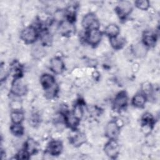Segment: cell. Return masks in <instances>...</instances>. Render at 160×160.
<instances>
[{
	"instance_id": "6da1fadb",
	"label": "cell",
	"mask_w": 160,
	"mask_h": 160,
	"mask_svg": "<svg viewBox=\"0 0 160 160\" xmlns=\"http://www.w3.org/2000/svg\"><path fill=\"white\" fill-rule=\"evenodd\" d=\"M41 83L46 91V94L50 98L56 94L57 91L54 78L48 74H43L41 78Z\"/></svg>"
},
{
	"instance_id": "7a4b0ae2",
	"label": "cell",
	"mask_w": 160,
	"mask_h": 160,
	"mask_svg": "<svg viewBox=\"0 0 160 160\" xmlns=\"http://www.w3.org/2000/svg\"><path fill=\"white\" fill-rule=\"evenodd\" d=\"M82 26L89 30L98 29L99 27V22L96 16L91 13L86 14L82 19Z\"/></svg>"
},
{
	"instance_id": "3957f363",
	"label": "cell",
	"mask_w": 160,
	"mask_h": 160,
	"mask_svg": "<svg viewBox=\"0 0 160 160\" xmlns=\"http://www.w3.org/2000/svg\"><path fill=\"white\" fill-rule=\"evenodd\" d=\"M12 92L16 96H23L26 94L27 89L25 83L21 79H16L11 87Z\"/></svg>"
},
{
	"instance_id": "277c9868",
	"label": "cell",
	"mask_w": 160,
	"mask_h": 160,
	"mask_svg": "<svg viewBox=\"0 0 160 160\" xmlns=\"http://www.w3.org/2000/svg\"><path fill=\"white\" fill-rule=\"evenodd\" d=\"M37 37L36 29L32 27H27L21 32V38L28 43H31L35 41Z\"/></svg>"
},
{
	"instance_id": "5b68a950",
	"label": "cell",
	"mask_w": 160,
	"mask_h": 160,
	"mask_svg": "<svg viewBox=\"0 0 160 160\" xmlns=\"http://www.w3.org/2000/svg\"><path fill=\"white\" fill-rule=\"evenodd\" d=\"M104 151L108 156L111 158H115L119 152L118 144L114 139L111 140L106 144L104 147Z\"/></svg>"
},
{
	"instance_id": "8992f818",
	"label": "cell",
	"mask_w": 160,
	"mask_h": 160,
	"mask_svg": "<svg viewBox=\"0 0 160 160\" xmlns=\"http://www.w3.org/2000/svg\"><path fill=\"white\" fill-rule=\"evenodd\" d=\"M119 133V126L115 121L109 122L106 128V134L108 137L113 139Z\"/></svg>"
},
{
	"instance_id": "52a82bcc",
	"label": "cell",
	"mask_w": 160,
	"mask_h": 160,
	"mask_svg": "<svg viewBox=\"0 0 160 160\" xmlns=\"http://www.w3.org/2000/svg\"><path fill=\"white\" fill-rule=\"evenodd\" d=\"M101 38V32L98 29L89 30L87 36L88 42L92 45H95L98 44L100 41Z\"/></svg>"
},
{
	"instance_id": "ba28073f",
	"label": "cell",
	"mask_w": 160,
	"mask_h": 160,
	"mask_svg": "<svg viewBox=\"0 0 160 160\" xmlns=\"http://www.w3.org/2000/svg\"><path fill=\"white\" fill-rule=\"evenodd\" d=\"M64 67L63 62L58 58H54L50 61V68L56 74L61 73L64 69Z\"/></svg>"
},
{
	"instance_id": "9c48e42d",
	"label": "cell",
	"mask_w": 160,
	"mask_h": 160,
	"mask_svg": "<svg viewBox=\"0 0 160 160\" xmlns=\"http://www.w3.org/2000/svg\"><path fill=\"white\" fill-rule=\"evenodd\" d=\"M117 9L119 14L121 16H127L131 11V4L128 1H121L118 4Z\"/></svg>"
},
{
	"instance_id": "30bf717a",
	"label": "cell",
	"mask_w": 160,
	"mask_h": 160,
	"mask_svg": "<svg viewBox=\"0 0 160 160\" xmlns=\"http://www.w3.org/2000/svg\"><path fill=\"white\" fill-rule=\"evenodd\" d=\"M128 98L125 92H121L119 93L114 99V106L116 109H121L125 106L127 104Z\"/></svg>"
},
{
	"instance_id": "8fae6325",
	"label": "cell",
	"mask_w": 160,
	"mask_h": 160,
	"mask_svg": "<svg viewBox=\"0 0 160 160\" xmlns=\"http://www.w3.org/2000/svg\"><path fill=\"white\" fill-rule=\"evenodd\" d=\"M62 148V144L60 141H53L49 144L48 150L51 154L58 155L61 152Z\"/></svg>"
},
{
	"instance_id": "7c38bea8",
	"label": "cell",
	"mask_w": 160,
	"mask_h": 160,
	"mask_svg": "<svg viewBox=\"0 0 160 160\" xmlns=\"http://www.w3.org/2000/svg\"><path fill=\"white\" fill-rule=\"evenodd\" d=\"M59 29L61 34L64 35H68L73 31L74 28L69 21H66L62 22L61 24Z\"/></svg>"
},
{
	"instance_id": "4fadbf2b",
	"label": "cell",
	"mask_w": 160,
	"mask_h": 160,
	"mask_svg": "<svg viewBox=\"0 0 160 160\" xmlns=\"http://www.w3.org/2000/svg\"><path fill=\"white\" fill-rule=\"evenodd\" d=\"M119 28L116 24H109L108 25L105 29V33L110 36V38L116 37L119 34Z\"/></svg>"
},
{
	"instance_id": "5bb4252c",
	"label": "cell",
	"mask_w": 160,
	"mask_h": 160,
	"mask_svg": "<svg viewBox=\"0 0 160 160\" xmlns=\"http://www.w3.org/2000/svg\"><path fill=\"white\" fill-rule=\"evenodd\" d=\"M144 44L148 46H153L156 43V38L151 32H147L144 35Z\"/></svg>"
},
{
	"instance_id": "9a60e30c",
	"label": "cell",
	"mask_w": 160,
	"mask_h": 160,
	"mask_svg": "<svg viewBox=\"0 0 160 160\" xmlns=\"http://www.w3.org/2000/svg\"><path fill=\"white\" fill-rule=\"evenodd\" d=\"M146 102V98L141 94H138L133 98L132 104L136 107H142Z\"/></svg>"
},
{
	"instance_id": "2e32d148",
	"label": "cell",
	"mask_w": 160,
	"mask_h": 160,
	"mask_svg": "<svg viewBox=\"0 0 160 160\" xmlns=\"http://www.w3.org/2000/svg\"><path fill=\"white\" fill-rule=\"evenodd\" d=\"M146 48L145 45L144 44L141 43H138L135 45V46L133 48V51L134 53L136 56L141 57L146 54Z\"/></svg>"
},
{
	"instance_id": "e0dca14e",
	"label": "cell",
	"mask_w": 160,
	"mask_h": 160,
	"mask_svg": "<svg viewBox=\"0 0 160 160\" xmlns=\"http://www.w3.org/2000/svg\"><path fill=\"white\" fill-rule=\"evenodd\" d=\"M111 44L116 49L121 48L124 44V39L122 38H111Z\"/></svg>"
},
{
	"instance_id": "ac0fdd59",
	"label": "cell",
	"mask_w": 160,
	"mask_h": 160,
	"mask_svg": "<svg viewBox=\"0 0 160 160\" xmlns=\"http://www.w3.org/2000/svg\"><path fill=\"white\" fill-rule=\"evenodd\" d=\"M11 118L14 124H20L24 119V115L21 112L14 111L11 113Z\"/></svg>"
},
{
	"instance_id": "d6986e66",
	"label": "cell",
	"mask_w": 160,
	"mask_h": 160,
	"mask_svg": "<svg viewBox=\"0 0 160 160\" xmlns=\"http://www.w3.org/2000/svg\"><path fill=\"white\" fill-rule=\"evenodd\" d=\"M36 149L35 142L32 139H28L26 143V151L28 152H32Z\"/></svg>"
},
{
	"instance_id": "ffe728a7",
	"label": "cell",
	"mask_w": 160,
	"mask_h": 160,
	"mask_svg": "<svg viewBox=\"0 0 160 160\" xmlns=\"http://www.w3.org/2000/svg\"><path fill=\"white\" fill-rule=\"evenodd\" d=\"M136 6L140 9L146 10L149 6V2L147 0H141V1H137L135 2Z\"/></svg>"
},
{
	"instance_id": "44dd1931",
	"label": "cell",
	"mask_w": 160,
	"mask_h": 160,
	"mask_svg": "<svg viewBox=\"0 0 160 160\" xmlns=\"http://www.w3.org/2000/svg\"><path fill=\"white\" fill-rule=\"evenodd\" d=\"M12 132L15 135H21L23 132V128L20 124H14L11 128Z\"/></svg>"
},
{
	"instance_id": "7402d4cb",
	"label": "cell",
	"mask_w": 160,
	"mask_h": 160,
	"mask_svg": "<svg viewBox=\"0 0 160 160\" xmlns=\"http://www.w3.org/2000/svg\"><path fill=\"white\" fill-rule=\"evenodd\" d=\"M85 139H86V138H85L84 135L83 134L79 133L73 139L74 144L76 145H80L86 141Z\"/></svg>"
},
{
	"instance_id": "603a6c76",
	"label": "cell",
	"mask_w": 160,
	"mask_h": 160,
	"mask_svg": "<svg viewBox=\"0 0 160 160\" xmlns=\"http://www.w3.org/2000/svg\"><path fill=\"white\" fill-rule=\"evenodd\" d=\"M82 116V109L79 105H76L74 111V116L78 119H80Z\"/></svg>"
},
{
	"instance_id": "cb8c5ba5",
	"label": "cell",
	"mask_w": 160,
	"mask_h": 160,
	"mask_svg": "<svg viewBox=\"0 0 160 160\" xmlns=\"http://www.w3.org/2000/svg\"><path fill=\"white\" fill-rule=\"evenodd\" d=\"M28 155H29V153L26 150H24V151H21L19 153V154L18 155V159H24L28 158Z\"/></svg>"
},
{
	"instance_id": "d4e9b609",
	"label": "cell",
	"mask_w": 160,
	"mask_h": 160,
	"mask_svg": "<svg viewBox=\"0 0 160 160\" xmlns=\"http://www.w3.org/2000/svg\"><path fill=\"white\" fill-rule=\"evenodd\" d=\"M143 89L144 91L145 92H149L151 91V86L149 84L148 85H143Z\"/></svg>"
}]
</instances>
